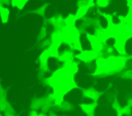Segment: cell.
Masks as SVG:
<instances>
[{
    "instance_id": "cell-10",
    "label": "cell",
    "mask_w": 132,
    "mask_h": 116,
    "mask_svg": "<svg viewBox=\"0 0 132 116\" xmlns=\"http://www.w3.org/2000/svg\"><path fill=\"white\" fill-rule=\"evenodd\" d=\"M88 11V7L87 6H84V7H78L77 11H76V14H75V20H78L80 17H82Z\"/></svg>"
},
{
    "instance_id": "cell-1",
    "label": "cell",
    "mask_w": 132,
    "mask_h": 116,
    "mask_svg": "<svg viewBox=\"0 0 132 116\" xmlns=\"http://www.w3.org/2000/svg\"><path fill=\"white\" fill-rule=\"evenodd\" d=\"M50 82L55 89V96L58 103L62 101V96L65 92L76 86L71 78V75H69L67 71L64 73V70L57 71L50 79Z\"/></svg>"
},
{
    "instance_id": "cell-13",
    "label": "cell",
    "mask_w": 132,
    "mask_h": 116,
    "mask_svg": "<svg viewBox=\"0 0 132 116\" xmlns=\"http://www.w3.org/2000/svg\"><path fill=\"white\" fill-rule=\"evenodd\" d=\"M96 4L100 7H106L108 5V0H96Z\"/></svg>"
},
{
    "instance_id": "cell-5",
    "label": "cell",
    "mask_w": 132,
    "mask_h": 116,
    "mask_svg": "<svg viewBox=\"0 0 132 116\" xmlns=\"http://www.w3.org/2000/svg\"><path fill=\"white\" fill-rule=\"evenodd\" d=\"M91 44H92V47H93V50L95 51H99L101 50L102 48V43H101V40L99 38H97L96 36H93V35H90V34H87Z\"/></svg>"
},
{
    "instance_id": "cell-11",
    "label": "cell",
    "mask_w": 132,
    "mask_h": 116,
    "mask_svg": "<svg viewBox=\"0 0 132 116\" xmlns=\"http://www.w3.org/2000/svg\"><path fill=\"white\" fill-rule=\"evenodd\" d=\"M75 22H76L75 15L69 14V15L66 17V20H65V25L68 26V27H72V26H74V23H75Z\"/></svg>"
},
{
    "instance_id": "cell-15",
    "label": "cell",
    "mask_w": 132,
    "mask_h": 116,
    "mask_svg": "<svg viewBox=\"0 0 132 116\" xmlns=\"http://www.w3.org/2000/svg\"><path fill=\"white\" fill-rule=\"evenodd\" d=\"M44 35H45V27L43 26L42 29H41V32H40V38H43Z\"/></svg>"
},
{
    "instance_id": "cell-12",
    "label": "cell",
    "mask_w": 132,
    "mask_h": 116,
    "mask_svg": "<svg viewBox=\"0 0 132 116\" xmlns=\"http://www.w3.org/2000/svg\"><path fill=\"white\" fill-rule=\"evenodd\" d=\"M46 6H47V3L43 4V5H42L41 7H39V8L35 9L33 12H34V13H37V14H39V15H44V11H45V8H46Z\"/></svg>"
},
{
    "instance_id": "cell-16",
    "label": "cell",
    "mask_w": 132,
    "mask_h": 116,
    "mask_svg": "<svg viewBox=\"0 0 132 116\" xmlns=\"http://www.w3.org/2000/svg\"><path fill=\"white\" fill-rule=\"evenodd\" d=\"M2 7H3V6H2L1 4H0V11H1V9H2Z\"/></svg>"
},
{
    "instance_id": "cell-4",
    "label": "cell",
    "mask_w": 132,
    "mask_h": 116,
    "mask_svg": "<svg viewBox=\"0 0 132 116\" xmlns=\"http://www.w3.org/2000/svg\"><path fill=\"white\" fill-rule=\"evenodd\" d=\"M98 54H99V52L98 51H95L93 49L92 50H84L80 53H78L77 55H75V57L78 59V60L88 62V61H92V60L96 59L98 56Z\"/></svg>"
},
{
    "instance_id": "cell-3",
    "label": "cell",
    "mask_w": 132,
    "mask_h": 116,
    "mask_svg": "<svg viewBox=\"0 0 132 116\" xmlns=\"http://www.w3.org/2000/svg\"><path fill=\"white\" fill-rule=\"evenodd\" d=\"M63 41H66L67 43L73 45L74 48L79 49L80 50V42H79V34L77 32V29L72 26V27H68L65 26L64 29L61 32Z\"/></svg>"
},
{
    "instance_id": "cell-14",
    "label": "cell",
    "mask_w": 132,
    "mask_h": 116,
    "mask_svg": "<svg viewBox=\"0 0 132 116\" xmlns=\"http://www.w3.org/2000/svg\"><path fill=\"white\" fill-rule=\"evenodd\" d=\"M0 4L3 6V5H5V6H7V5H11V2H10V0H0Z\"/></svg>"
},
{
    "instance_id": "cell-6",
    "label": "cell",
    "mask_w": 132,
    "mask_h": 116,
    "mask_svg": "<svg viewBox=\"0 0 132 116\" xmlns=\"http://www.w3.org/2000/svg\"><path fill=\"white\" fill-rule=\"evenodd\" d=\"M119 18L121 20V23L122 24H124L125 26H128V27H131L132 28V7H129L128 14L125 17L119 16Z\"/></svg>"
},
{
    "instance_id": "cell-7",
    "label": "cell",
    "mask_w": 132,
    "mask_h": 116,
    "mask_svg": "<svg viewBox=\"0 0 132 116\" xmlns=\"http://www.w3.org/2000/svg\"><path fill=\"white\" fill-rule=\"evenodd\" d=\"M52 41H53V45L58 48V47L60 46V44L63 42V38H62L61 33L55 32V33L53 34V36H52Z\"/></svg>"
},
{
    "instance_id": "cell-8",
    "label": "cell",
    "mask_w": 132,
    "mask_h": 116,
    "mask_svg": "<svg viewBox=\"0 0 132 116\" xmlns=\"http://www.w3.org/2000/svg\"><path fill=\"white\" fill-rule=\"evenodd\" d=\"M9 9L7 7H2L1 11H0V17H1V22L3 24H6L8 22V18H9Z\"/></svg>"
},
{
    "instance_id": "cell-2",
    "label": "cell",
    "mask_w": 132,
    "mask_h": 116,
    "mask_svg": "<svg viewBox=\"0 0 132 116\" xmlns=\"http://www.w3.org/2000/svg\"><path fill=\"white\" fill-rule=\"evenodd\" d=\"M122 59L117 56H107V57H98L96 61L97 69L93 75H99L104 73H110L114 69L121 66Z\"/></svg>"
},
{
    "instance_id": "cell-9",
    "label": "cell",
    "mask_w": 132,
    "mask_h": 116,
    "mask_svg": "<svg viewBox=\"0 0 132 116\" xmlns=\"http://www.w3.org/2000/svg\"><path fill=\"white\" fill-rule=\"evenodd\" d=\"M28 1H29V0H10L11 5H12L13 7L19 8V9H23Z\"/></svg>"
}]
</instances>
